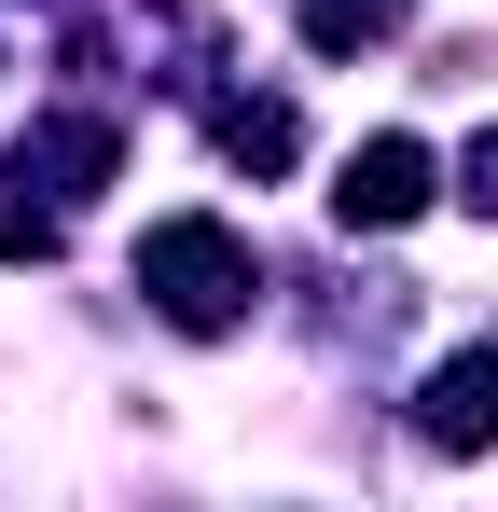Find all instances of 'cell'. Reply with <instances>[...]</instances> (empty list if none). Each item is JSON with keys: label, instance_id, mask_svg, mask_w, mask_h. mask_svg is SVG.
Masks as SVG:
<instances>
[{"label": "cell", "instance_id": "5", "mask_svg": "<svg viewBox=\"0 0 498 512\" xmlns=\"http://www.w3.org/2000/svg\"><path fill=\"white\" fill-rule=\"evenodd\" d=\"M402 28V0H305V42L319 56H360V42H388Z\"/></svg>", "mask_w": 498, "mask_h": 512}, {"label": "cell", "instance_id": "7", "mask_svg": "<svg viewBox=\"0 0 498 512\" xmlns=\"http://www.w3.org/2000/svg\"><path fill=\"white\" fill-rule=\"evenodd\" d=\"M42 250H56V222H42L28 194H0V263H42Z\"/></svg>", "mask_w": 498, "mask_h": 512}, {"label": "cell", "instance_id": "2", "mask_svg": "<svg viewBox=\"0 0 498 512\" xmlns=\"http://www.w3.org/2000/svg\"><path fill=\"white\" fill-rule=\"evenodd\" d=\"M429 194H443L429 139H402V125H388V139H360V153H346V180H332V222H346V236H388V222H415Z\"/></svg>", "mask_w": 498, "mask_h": 512}, {"label": "cell", "instance_id": "3", "mask_svg": "<svg viewBox=\"0 0 498 512\" xmlns=\"http://www.w3.org/2000/svg\"><path fill=\"white\" fill-rule=\"evenodd\" d=\"M415 429H429L443 457H485V443H498V360H485V346L429 374V402H415Z\"/></svg>", "mask_w": 498, "mask_h": 512}, {"label": "cell", "instance_id": "1", "mask_svg": "<svg viewBox=\"0 0 498 512\" xmlns=\"http://www.w3.org/2000/svg\"><path fill=\"white\" fill-rule=\"evenodd\" d=\"M139 291H153L180 333H236L249 319V250L222 222H153V236H139Z\"/></svg>", "mask_w": 498, "mask_h": 512}, {"label": "cell", "instance_id": "6", "mask_svg": "<svg viewBox=\"0 0 498 512\" xmlns=\"http://www.w3.org/2000/svg\"><path fill=\"white\" fill-rule=\"evenodd\" d=\"M42 167L70 180V194H97L111 180V125H42Z\"/></svg>", "mask_w": 498, "mask_h": 512}, {"label": "cell", "instance_id": "4", "mask_svg": "<svg viewBox=\"0 0 498 512\" xmlns=\"http://www.w3.org/2000/svg\"><path fill=\"white\" fill-rule=\"evenodd\" d=\"M222 153H236V167H291V153H305V125H291L277 97H236V111H222Z\"/></svg>", "mask_w": 498, "mask_h": 512}]
</instances>
